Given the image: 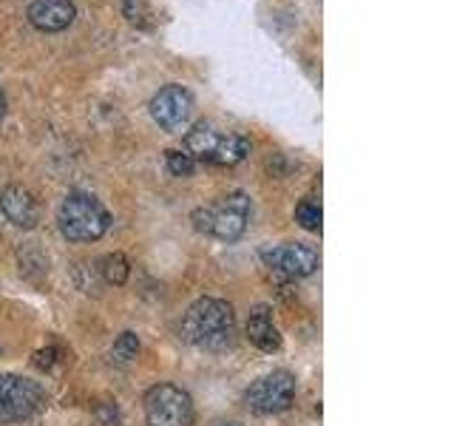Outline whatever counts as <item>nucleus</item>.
<instances>
[{"mask_svg":"<svg viewBox=\"0 0 454 426\" xmlns=\"http://www.w3.org/2000/svg\"><path fill=\"white\" fill-rule=\"evenodd\" d=\"M179 335L191 347L227 350L236 338V312L222 298H199L184 312Z\"/></svg>","mask_w":454,"mask_h":426,"instance_id":"nucleus-1","label":"nucleus"},{"mask_svg":"<svg viewBox=\"0 0 454 426\" xmlns=\"http://www.w3.org/2000/svg\"><path fill=\"white\" fill-rule=\"evenodd\" d=\"M57 222L68 241H97L108 233L111 213L97 196L71 191L57 210Z\"/></svg>","mask_w":454,"mask_h":426,"instance_id":"nucleus-2","label":"nucleus"},{"mask_svg":"<svg viewBox=\"0 0 454 426\" xmlns=\"http://www.w3.org/2000/svg\"><path fill=\"white\" fill-rule=\"evenodd\" d=\"M184 154L193 160H202L210 165H239L247 160L250 154V139L241 134H227L219 131L216 125L199 122L184 134Z\"/></svg>","mask_w":454,"mask_h":426,"instance_id":"nucleus-3","label":"nucleus"},{"mask_svg":"<svg viewBox=\"0 0 454 426\" xmlns=\"http://www.w3.org/2000/svg\"><path fill=\"white\" fill-rule=\"evenodd\" d=\"M250 225V196L245 191H233L222 196L216 205L193 210V227L202 233H213L222 241H236L245 236Z\"/></svg>","mask_w":454,"mask_h":426,"instance_id":"nucleus-4","label":"nucleus"},{"mask_svg":"<svg viewBox=\"0 0 454 426\" xmlns=\"http://www.w3.org/2000/svg\"><path fill=\"white\" fill-rule=\"evenodd\" d=\"M193 401L176 383H156L145 395L148 426H193Z\"/></svg>","mask_w":454,"mask_h":426,"instance_id":"nucleus-5","label":"nucleus"},{"mask_svg":"<svg viewBox=\"0 0 454 426\" xmlns=\"http://www.w3.org/2000/svg\"><path fill=\"white\" fill-rule=\"evenodd\" d=\"M293 401H295V378L287 369H273V373L262 375L245 392V404L255 415H278V412L290 409Z\"/></svg>","mask_w":454,"mask_h":426,"instance_id":"nucleus-6","label":"nucleus"},{"mask_svg":"<svg viewBox=\"0 0 454 426\" xmlns=\"http://www.w3.org/2000/svg\"><path fill=\"white\" fill-rule=\"evenodd\" d=\"M46 404L40 383L23 375H0V421H26Z\"/></svg>","mask_w":454,"mask_h":426,"instance_id":"nucleus-7","label":"nucleus"},{"mask_svg":"<svg viewBox=\"0 0 454 426\" xmlns=\"http://www.w3.org/2000/svg\"><path fill=\"white\" fill-rule=\"evenodd\" d=\"M262 262L273 273L284 279H304L318 270V250L301 245V241H290V245H273L262 250Z\"/></svg>","mask_w":454,"mask_h":426,"instance_id":"nucleus-8","label":"nucleus"},{"mask_svg":"<svg viewBox=\"0 0 454 426\" xmlns=\"http://www.w3.org/2000/svg\"><path fill=\"white\" fill-rule=\"evenodd\" d=\"M151 117L153 122L170 134H179L193 117V97L182 85H165L151 97Z\"/></svg>","mask_w":454,"mask_h":426,"instance_id":"nucleus-9","label":"nucleus"},{"mask_svg":"<svg viewBox=\"0 0 454 426\" xmlns=\"http://www.w3.org/2000/svg\"><path fill=\"white\" fill-rule=\"evenodd\" d=\"M0 210H4V217L12 225L23 227V231H32L43 219L37 196L28 188H23V185H9V188H4V193H0Z\"/></svg>","mask_w":454,"mask_h":426,"instance_id":"nucleus-10","label":"nucleus"},{"mask_svg":"<svg viewBox=\"0 0 454 426\" xmlns=\"http://www.w3.org/2000/svg\"><path fill=\"white\" fill-rule=\"evenodd\" d=\"M77 18V6L71 0H35L28 6V23L37 32H63Z\"/></svg>","mask_w":454,"mask_h":426,"instance_id":"nucleus-11","label":"nucleus"},{"mask_svg":"<svg viewBox=\"0 0 454 426\" xmlns=\"http://www.w3.org/2000/svg\"><path fill=\"white\" fill-rule=\"evenodd\" d=\"M247 338L253 347H259L262 352H276L281 350V333L273 324V316H270V307H255L247 319Z\"/></svg>","mask_w":454,"mask_h":426,"instance_id":"nucleus-12","label":"nucleus"},{"mask_svg":"<svg viewBox=\"0 0 454 426\" xmlns=\"http://www.w3.org/2000/svg\"><path fill=\"white\" fill-rule=\"evenodd\" d=\"M99 273H103V279L108 284L120 288V284H125L128 276H131V264H128V259L122 253H111L103 259V264H99Z\"/></svg>","mask_w":454,"mask_h":426,"instance_id":"nucleus-13","label":"nucleus"},{"mask_svg":"<svg viewBox=\"0 0 454 426\" xmlns=\"http://www.w3.org/2000/svg\"><path fill=\"white\" fill-rule=\"evenodd\" d=\"M139 355V338L134 333H122L111 347V361L114 364H131Z\"/></svg>","mask_w":454,"mask_h":426,"instance_id":"nucleus-14","label":"nucleus"},{"mask_svg":"<svg viewBox=\"0 0 454 426\" xmlns=\"http://www.w3.org/2000/svg\"><path fill=\"white\" fill-rule=\"evenodd\" d=\"M321 202H316V199H304L301 205L295 208V222L304 227V231H312L318 233L321 231Z\"/></svg>","mask_w":454,"mask_h":426,"instance_id":"nucleus-15","label":"nucleus"},{"mask_svg":"<svg viewBox=\"0 0 454 426\" xmlns=\"http://www.w3.org/2000/svg\"><path fill=\"white\" fill-rule=\"evenodd\" d=\"M122 14L128 18V23H134L139 28H151V23H153V9L148 0H125Z\"/></svg>","mask_w":454,"mask_h":426,"instance_id":"nucleus-16","label":"nucleus"},{"mask_svg":"<svg viewBox=\"0 0 454 426\" xmlns=\"http://www.w3.org/2000/svg\"><path fill=\"white\" fill-rule=\"evenodd\" d=\"M165 160H168V170L174 177H191L196 170V160L184 154V151H168Z\"/></svg>","mask_w":454,"mask_h":426,"instance_id":"nucleus-17","label":"nucleus"},{"mask_svg":"<svg viewBox=\"0 0 454 426\" xmlns=\"http://www.w3.org/2000/svg\"><path fill=\"white\" fill-rule=\"evenodd\" d=\"M54 361H57V347H46V350L35 352V367H40V369H51Z\"/></svg>","mask_w":454,"mask_h":426,"instance_id":"nucleus-18","label":"nucleus"},{"mask_svg":"<svg viewBox=\"0 0 454 426\" xmlns=\"http://www.w3.org/2000/svg\"><path fill=\"white\" fill-rule=\"evenodd\" d=\"M6 114V97H4V89H0V120H4Z\"/></svg>","mask_w":454,"mask_h":426,"instance_id":"nucleus-19","label":"nucleus"},{"mask_svg":"<svg viewBox=\"0 0 454 426\" xmlns=\"http://www.w3.org/2000/svg\"><path fill=\"white\" fill-rule=\"evenodd\" d=\"M219 426H241V423H219Z\"/></svg>","mask_w":454,"mask_h":426,"instance_id":"nucleus-20","label":"nucleus"}]
</instances>
